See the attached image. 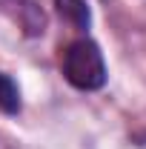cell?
Segmentation results:
<instances>
[{"label": "cell", "mask_w": 146, "mask_h": 149, "mask_svg": "<svg viewBox=\"0 0 146 149\" xmlns=\"http://www.w3.org/2000/svg\"><path fill=\"white\" fill-rule=\"evenodd\" d=\"M63 74L74 89L95 92L106 83V63L103 52L97 49V43L89 37H80L66 46L63 52Z\"/></svg>", "instance_id": "obj_1"}, {"label": "cell", "mask_w": 146, "mask_h": 149, "mask_svg": "<svg viewBox=\"0 0 146 149\" xmlns=\"http://www.w3.org/2000/svg\"><path fill=\"white\" fill-rule=\"evenodd\" d=\"M55 3H57V12L69 20L74 29H89L92 12H89L86 0H55Z\"/></svg>", "instance_id": "obj_2"}, {"label": "cell", "mask_w": 146, "mask_h": 149, "mask_svg": "<svg viewBox=\"0 0 146 149\" xmlns=\"http://www.w3.org/2000/svg\"><path fill=\"white\" fill-rule=\"evenodd\" d=\"M0 109L6 112V115H15L20 109V92L17 86H15V80L9 77V74L0 72Z\"/></svg>", "instance_id": "obj_3"}]
</instances>
